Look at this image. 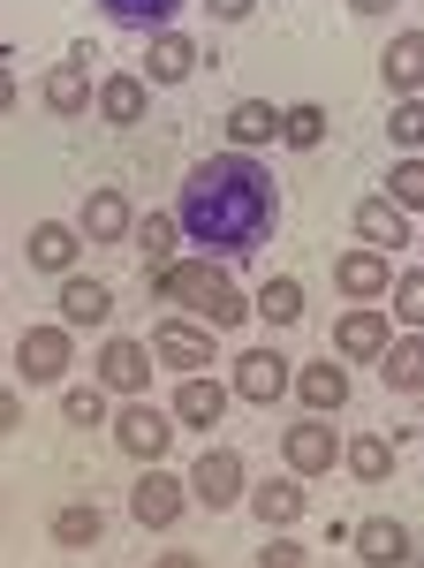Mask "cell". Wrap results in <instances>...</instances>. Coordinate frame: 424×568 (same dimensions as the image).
Returning a JSON list of instances; mask_svg holds the SVG:
<instances>
[{
    "label": "cell",
    "mask_w": 424,
    "mask_h": 568,
    "mask_svg": "<svg viewBox=\"0 0 424 568\" xmlns=\"http://www.w3.org/2000/svg\"><path fill=\"white\" fill-rule=\"evenodd\" d=\"M174 227L198 258H258L281 227V182L258 152H212L174 190Z\"/></svg>",
    "instance_id": "1"
},
{
    "label": "cell",
    "mask_w": 424,
    "mask_h": 568,
    "mask_svg": "<svg viewBox=\"0 0 424 568\" xmlns=\"http://www.w3.org/2000/svg\"><path fill=\"white\" fill-rule=\"evenodd\" d=\"M144 288L160 296V304H174L182 318H198V326H212V334H228V326H251V296L235 288V265L228 258H174L168 273H144Z\"/></svg>",
    "instance_id": "2"
},
{
    "label": "cell",
    "mask_w": 424,
    "mask_h": 568,
    "mask_svg": "<svg viewBox=\"0 0 424 568\" xmlns=\"http://www.w3.org/2000/svg\"><path fill=\"white\" fill-rule=\"evenodd\" d=\"M114 447H122L129 463H144V470H160L174 447V417L152 402V394H137V402H114Z\"/></svg>",
    "instance_id": "3"
},
{
    "label": "cell",
    "mask_w": 424,
    "mask_h": 568,
    "mask_svg": "<svg viewBox=\"0 0 424 568\" xmlns=\"http://www.w3.org/2000/svg\"><path fill=\"white\" fill-rule=\"evenodd\" d=\"M69 364H77V334H69L61 318H46V326H23V334H16V379H23V387H61Z\"/></svg>",
    "instance_id": "4"
},
{
    "label": "cell",
    "mask_w": 424,
    "mask_h": 568,
    "mask_svg": "<svg viewBox=\"0 0 424 568\" xmlns=\"http://www.w3.org/2000/svg\"><path fill=\"white\" fill-rule=\"evenodd\" d=\"M228 387H235V402L273 409V402H289V387H296V364L273 349V342H251V349H235V364H228Z\"/></svg>",
    "instance_id": "5"
},
{
    "label": "cell",
    "mask_w": 424,
    "mask_h": 568,
    "mask_svg": "<svg viewBox=\"0 0 424 568\" xmlns=\"http://www.w3.org/2000/svg\"><path fill=\"white\" fill-rule=\"evenodd\" d=\"M182 485H190V508H243V493H251V470H243V455L235 447H205L190 470H182Z\"/></svg>",
    "instance_id": "6"
},
{
    "label": "cell",
    "mask_w": 424,
    "mask_h": 568,
    "mask_svg": "<svg viewBox=\"0 0 424 568\" xmlns=\"http://www.w3.org/2000/svg\"><path fill=\"white\" fill-rule=\"evenodd\" d=\"M212 356H220V334L198 326V318H168V326H152V364H168L174 379L212 372Z\"/></svg>",
    "instance_id": "7"
},
{
    "label": "cell",
    "mask_w": 424,
    "mask_h": 568,
    "mask_svg": "<svg viewBox=\"0 0 424 568\" xmlns=\"http://www.w3.org/2000/svg\"><path fill=\"white\" fill-rule=\"evenodd\" d=\"M334 463H341L334 417H296V425L281 433V470H289V478H326Z\"/></svg>",
    "instance_id": "8"
},
{
    "label": "cell",
    "mask_w": 424,
    "mask_h": 568,
    "mask_svg": "<svg viewBox=\"0 0 424 568\" xmlns=\"http://www.w3.org/2000/svg\"><path fill=\"white\" fill-rule=\"evenodd\" d=\"M349 220H356V243L364 251H386V258H402L410 243H417V227H410V213L386 197V190H372V197H356L349 205Z\"/></svg>",
    "instance_id": "9"
},
{
    "label": "cell",
    "mask_w": 424,
    "mask_h": 568,
    "mask_svg": "<svg viewBox=\"0 0 424 568\" xmlns=\"http://www.w3.org/2000/svg\"><path fill=\"white\" fill-rule=\"evenodd\" d=\"M99 387L137 402V394L152 387V342H137V334H107L99 342Z\"/></svg>",
    "instance_id": "10"
},
{
    "label": "cell",
    "mask_w": 424,
    "mask_h": 568,
    "mask_svg": "<svg viewBox=\"0 0 424 568\" xmlns=\"http://www.w3.org/2000/svg\"><path fill=\"white\" fill-rule=\"evenodd\" d=\"M386 342H394V318H386L380 304H349L334 318V356L341 364H380Z\"/></svg>",
    "instance_id": "11"
},
{
    "label": "cell",
    "mask_w": 424,
    "mask_h": 568,
    "mask_svg": "<svg viewBox=\"0 0 424 568\" xmlns=\"http://www.w3.org/2000/svg\"><path fill=\"white\" fill-rule=\"evenodd\" d=\"M129 516L144 530H174L190 516V485L174 478V470H144V478L129 485Z\"/></svg>",
    "instance_id": "12"
},
{
    "label": "cell",
    "mask_w": 424,
    "mask_h": 568,
    "mask_svg": "<svg viewBox=\"0 0 424 568\" xmlns=\"http://www.w3.org/2000/svg\"><path fill=\"white\" fill-rule=\"evenodd\" d=\"M334 288L349 304H386V288H394V258L386 251H364V243H349L334 258Z\"/></svg>",
    "instance_id": "13"
},
{
    "label": "cell",
    "mask_w": 424,
    "mask_h": 568,
    "mask_svg": "<svg viewBox=\"0 0 424 568\" xmlns=\"http://www.w3.org/2000/svg\"><path fill=\"white\" fill-rule=\"evenodd\" d=\"M303 402V417H341L349 409V364L341 356H311V364H296V387H289Z\"/></svg>",
    "instance_id": "14"
},
{
    "label": "cell",
    "mask_w": 424,
    "mask_h": 568,
    "mask_svg": "<svg viewBox=\"0 0 424 568\" xmlns=\"http://www.w3.org/2000/svg\"><path fill=\"white\" fill-rule=\"evenodd\" d=\"M228 402H235V387H228V379H212V372H198V379H182V387H174L168 417H174V425H190V433H220Z\"/></svg>",
    "instance_id": "15"
},
{
    "label": "cell",
    "mask_w": 424,
    "mask_h": 568,
    "mask_svg": "<svg viewBox=\"0 0 424 568\" xmlns=\"http://www.w3.org/2000/svg\"><path fill=\"white\" fill-rule=\"evenodd\" d=\"M23 258L31 273H53V281H69L77 258H84V235H77V220H39L31 235H23Z\"/></svg>",
    "instance_id": "16"
},
{
    "label": "cell",
    "mask_w": 424,
    "mask_h": 568,
    "mask_svg": "<svg viewBox=\"0 0 424 568\" xmlns=\"http://www.w3.org/2000/svg\"><path fill=\"white\" fill-rule=\"evenodd\" d=\"M77 235H84L91 251H107V243H129V235H137V205H129L122 190H91L84 213H77Z\"/></svg>",
    "instance_id": "17"
},
{
    "label": "cell",
    "mask_w": 424,
    "mask_h": 568,
    "mask_svg": "<svg viewBox=\"0 0 424 568\" xmlns=\"http://www.w3.org/2000/svg\"><path fill=\"white\" fill-rule=\"evenodd\" d=\"M349 546H356L364 568H410V524L402 516H364L349 530Z\"/></svg>",
    "instance_id": "18"
},
{
    "label": "cell",
    "mask_w": 424,
    "mask_h": 568,
    "mask_svg": "<svg viewBox=\"0 0 424 568\" xmlns=\"http://www.w3.org/2000/svg\"><path fill=\"white\" fill-rule=\"evenodd\" d=\"M144 114H152V84H144L137 69H107V77H99V122L137 130Z\"/></svg>",
    "instance_id": "19"
},
{
    "label": "cell",
    "mask_w": 424,
    "mask_h": 568,
    "mask_svg": "<svg viewBox=\"0 0 424 568\" xmlns=\"http://www.w3.org/2000/svg\"><path fill=\"white\" fill-rule=\"evenodd\" d=\"M190 69H198V39H190V31H152V39H144V69H137V77H144V84L160 91V84H182V77H190Z\"/></svg>",
    "instance_id": "20"
},
{
    "label": "cell",
    "mask_w": 424,
    "mask_h": 568,
    "mask_svg": "<svg viewBox=\"0 0 424 568\" xmlns=\"http://www.w3.org/2000/svg\"><path fill=\"white\" fill-rule=\"evenodd\" d=\"M243 508H251L265 530H296V516L311 508V500H303V478H289V470H281V478H258L251 493H243Z\"/></svg>",
    "instance_id": "21"
},
{
    "label": "cell",
    "mask_w": 424,
    "mask_h": 568,
    "mask_svg": "<svg viewBox=\"0 0 424 568\" xmlns=\"http://www.w3.org/2000/svg\"><path fill=\"white\" fill-rule=\"evenodd\" d=\"M53 318H61L69 334H77V326H107V318H114V288H107V281H91V273H69Z\"/></svg>",
    "instance_id": "22"
},
{
    "label": "cell",
    "mask_w": 424,
    "mask_h": 568,
    "mask_svg": "<svg viewBox=\"0 0 424 568\" xmlns=\"http://www.w3.org/2000/svg\"><path fill=\"white\" fill-rule=\"evenodd\" d=\"M39 99L61 114V122H77V114L99 106V84H91V69H77V61H53V69L39 77Z\"/></svg>",
    "instance_id": "23"
},
{
    "label": "cell",
    "mask_w": 424,
    "mask_h": 568,
    "mask_svg": "<svg viewBox=\"0 0 424 568\" xmlns=\"http://www.w3.org/2000/svg\"><path fill=\"white\" fill-rule=\"evenodd\" d=\"M380 77L394 99H424V31H394L380 53Z\"/></svg>",
    "instance_id": "24"
},
{
    "label": "cell",
    "mask_w": 424,
    "mask_h": 568,
    "mask_svg": "<svg viewBox=\"0 0 424 568\" xmlns=\"http://www.w3.org/2000/svg\"><path fill=\"white\" fill-rule=\"evenodd\" d=\"M273 136H281V106L273 99H235L228 106V152H258Z\"/></svg>",
    "instance_id": "25"
},
{
    "label": "cell",
    "mask_w": 424,
    "mask_h": 568,
    "mask_svg": "<svg viewBox=\"0 0 424 568\" xmlns=\"http://www.w3.org/2000/svg\"><path fill=\"white\" fill-rule=\"evenodd\" d=\"M137 258H144V273H168L174 258H182V227H174V205L168 213H137Z\"/></svg>",
    "instance_id": "26"
},
{
    "label": "cell",
    "mask_w": 424,
    "mask_h": 568,
    "mask_svg": "<svg viewBox=\"0 0 424 568\" xmlns=\"http://www.w3.org/2000/svg\"><path fill=\"white\" fill-rule=\"evenodd\" d=\"M341 470H349L356 485H386V478H394V439H386V433L341 439Z\"/></svg>",
    "instance_id": "27"
},
{
    "label": "cell",
    "mask_w": 424,
    "mask_h": 568,
    "mask_svg": "<svg viewBox=\"0 0 424 568\" xmlns=\"http://www.w3.org/2000/svg\"><path fill=\"white\" fill-rule=\"evenodd\" d=\"M380 379L394 394H424V334H394V342H386Z\"/></svg>",
    "instance_id": "28"
},
{
    "label": "cell",
    "mask_w": 424,
    "mask_h": 568,
    "mask_svg": "<svg viewBox=\"0 0 424 568\" xmlns=\"http://www.w3.org/2000/svg\"><path fill=\"white\" fill-rule=\"evenodd\" d=\"M107 538V508L99 500H69V508H53V546H69V554H84Z\"/></svg>",
    "instance_id": "29"
},
{
    "label": "cell",
    "mask_w": 424,
    "mask_h": 568,
    "mask_svg": "<svg viewBox=\"0 0 424 568\" xmlns=\"http://www.w3.org/2000/svg\"><path fill=\"white\" fill-rule=\"evenodd\" d=\"M91 8H99L107 23H122V31H144V39L168 31L174 16H182V0H91Z\"/></svg>",
    "instance_id": "30"
},
{
    "label": "cell",
    "mask_w": 424,
    "mask_h": 568,
    "mask_svg": "<svg viewBox=\"0 0 424 568\" xmlns=\"http://www.w3.org/2000/svg\"><path fill=\"white\" fill-rule=\"evenodd\" d=\"M251 318H265V326H296L303 318V281L296 273H273V281L251 296Z\"/></svg>",
    "instance_id": "31"
},
{
    "label": "cell",
    "mask_w": 424,
    "mask_h": 568,
    "mask_svg": "<svg viewBox=\"0 0 424 568\" xmlns=\"http://www.w3.org/2000/svg\"><path fill=\"white\" fill-rule=\"evenodd\" d=\"M281 144H296V152H319V144H326V106H319V99H296V106H281Z\"/></svg>",
    "instance_id": "32"
},
{
    "label": "cell",
    "mask_w": 424,
    "mask_h": 568,
    "mask_svg": "<svg viewBox=\"0 0 424 568\" xmlns=\"http://www.w3.org/2000/svg\"><path fill=\"white\" fill-rule=\"evenodd\" d=\"M386 304H394V326H410V334H424V265H402V273H394Z\"/></svg>",
    "instance_id": "33"
},
{
    "label": "cell",
    "mask_w": 424,
    "mask_h": 568,
    "mask_svg": "<svg viewBox=\"0 0 424 568\" xmlns=\"http://www.w3.org/2000/svg\"><path fill=\"white\" fill-rule=\"evenodd\" d=\"M386 197H394L402 213H424V152H402V160L386 168Z\"/></svg>",
    "instance_id": "34"
},
{
    "label": "cell",
    "mask_w": 424,
    "mask_h": 568,
    "mask_svg": "<svg viewBox=\"0 0 424 568\" xmlns=\"http://www.w3.org/2000/svg\"><path fill=\"white\" fill-rule=\"evenodd\" d=\"M61 417L84 425V433H91V425H114V394H107V387H69V394H61Z\"/></svg>",
    "instance_id": "35"
},
{
    "label": "cell",
    "mask_w": 424,
    "mask_h": 568,
    "mask_svg": "<svg viewBox=\"0 0 424 568\" xmlns=\"http://www.w3.org/2000/svg\"><path fill=\"white\" fill-rule=\"evenodd\" d=\"M386 144H394V160H402V152H424V99H394Z\"/></svg>",
    "instance_id": "36"
},
{
    "label": "cell",
    "mask_w": 424,
    "mask_h": 568,
    "mask_svg": "<svg viewBox=\"0 0 424 568\" xmlns=\"http://www.w3.org/2000/svg\"><path fill=\"white\" fill-rule=\"evenodd\" d=\"M251 568H311V554H303L289 530H265V546H258V561Z\"/></svg>",
    "instance_id": "37"
},
{
    "label": "cell",
    "mask_w": 424,
    "mask_h": 568,
    "mask_svg": "<svg viewBox=\"0 0 424 568\" xmlns=\"http://www.w3.org/2000/svg\"><path fill=\"white\" fill-rule=\"evenodd\" d=\"M205 16H212V23H251L258 0H205Z\"/></svg>",
    "instance_id": "38"
},
{
    "label": "cell",
    "mask_w": 424,
    "mask_h": 568,
    "mask_svg": "<svg viewBox=\"0 0 424 568\" xmlns=\"http://www.w3.org/2000/svg\"><path fill=\"white\" fill-rule=\"evenodd\" d=\"M16 425H23V394H16V387H0V439L16 433Z\"/></svg>",
    "instance_id": "39"
},
{
    "label": "cell",
    "mask_w": 424,
    "mask_h": 568,
    "mask_svg": "<svg viewBox=\"0 0 424 568\" xmlns=\"http://www.w3.org/2000/svg\"><path fill=\"white\" fill-rule=\"evenodd\" d=\"M402 0H349V16H364V23H380V16H394Z\"/></svg>",
    "instance_id": "40"
},
{
    "label": "cell",
    "mask_w": 424,
    "mask_h": 568,
    "mask_svg": "<svg viewBox=\"0 0 424 568\" xmlns=\"http://www.w3.org/2000/svg\"><path fill=\"white\" fill-rule=\"evenodd\" d=\"M8 114H16V69L0 61V122H8Z\"/></svg>",
    "instance_id": "41"
},
{
    "label": "cell",
    "mask_w": 424,
    "mask_h": 568,
    "mask_svg": "<svg viewBox=\"0 0 424 568\" xmlns=\"http://www.w3.org/2000/svg\"><path fill=\"white\" fill-rule=\"evenodd\" d=\"M152 568H205V561H198V554H160Z\"/></svg>",
    "instance_id": "42"
},
{
    "label": "cell",
    "mask_w": 424,
    "mask_h": 568,
    "mask_svg": "<svg viewBox=\"0 0 424 568\" xmlns=\"http://www.w3.org/2000/svg\"><path fill=\"white\" fill-rule=\"evenodd\" d=\"M417 251H424V227H417Z\"/></svg>",
    "instance_id": "43"
},
{
    "label": "cell",
    "mask_w": 424,
    "mask_h": 568,
    "mask_svg": "<svg viewBox=\"0 0 424 568\" xmlns=\"http://www.w3.org/2000/svg\"><path fill=\"white\" fill-rule=\"evenodd\" d=\"M0 45H8V31H0Z\"/></svg>",
    "instance_id": "44"
},
{
    "label": "cell",
    "mask_w": 424,
    "mask_h": 568,
    "mask_svg": "<svg viewBox=\"0 0 424 568\" xmlns=\"http://www.w3.org/2000/svg\"><path fill=\"white\" fill-rule=\"evenodd\" d=\"M410 568H424V561H410Z\"/></svg>",
    "instance_id": "45"
}]
</instances>
